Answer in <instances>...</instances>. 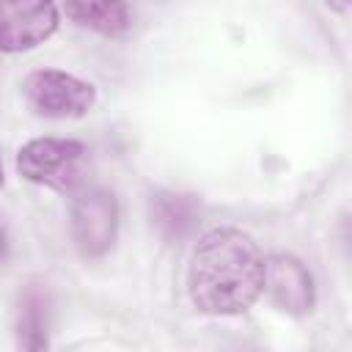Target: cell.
<instances>
[{"label":"cell","mask_w":352,"mask_h":352,"mask_svg":"<svg viewBox=\"0 0 352 352\" xmlns=\"http://www.w3.org/2000/svg\"><path fill=\"white\" fill-rule=\"evenodd\" d=\"M0 187H3V162H0Z\"/></svg>","instance_id":"obj_12"},{"label":"cell","mask_w":352,"mask_h":352,"mask_svg":"<svg viewBox=\"0 0 352 352\" xmlns=\"http://www.w3.org/2000/svg\"><path fill=\"white\" fill-rule=\"evenodd\" d=\"M66 16L102 36H121L129 28L126 0H66Z\"/></svg>","instance_id":"obj_8"},{"label":"cell","mask_w":352,"mask_h":352,"mask_svg":"<svg viewBox=\"0 0 352 352\" xmlns=\"http://www.w3.org/2000/svg\"><path fill=\"white\" fill-rule=\"evenodd\" d=\"M264 292V256L256 239L239 228L206 231L190 256L187 294L209 316L248 311Z\"/></svg>","instance_id":"obj_1"},{"label":"cell","mask_w":352,"mask_h":352,"mask_svg":"<svg viewBox=\"0 0 352 352\" xmlns=\"http://www.w3.org/2000/svg\"><path fill=\"white\" fill-rule=\"evenodd\" d=\"M8 256V236H6V231H3V226H0V261Z\"/></svg>","instance_id":"obj_11"},{"label":"cell","mask_w":352,"mask_h":352,"mask_svg":"<svg viewBox=\"0 0 352 352\" xmlns=\"http://www.w3.org/2000/svg\"><path fill=\"white\" fill-rule=\"evenodd\" d=\"M324 6L330 11H338V14H346L349 11V0H324Z\"/></svg>","instance_id":"obj_10"},{"label":"cell","mask_w":352,"mask_h":352,"mask_svg":"<svg viewBox=\"0 0 352 352\" xmlns=\"http://www.w3.org/2000/svg\"><path fill=\"white\" fill-rule=\"evenodd\" d=\"M22 94L28 107L41 116V118H80L85 116L94 102H96V91L91 82L60 72V69H36L25 77L22 82Z\"/></svg>","instance_id":"obj_3"},{"label":"cell","mask_w":352,"mask_h":352,"mask_svg":"<svg viewBox=\"0 0 352 352\" xmlns=\"http://www.w3.org/2000/svg\"><path fill=\"white\" fill-rule=\"evenodd\" d=\"M16 341L25 349L47 346V294L38 286L25 289L16 308Z\"/></svg>","instance_id":"obj_9"},{"label":"cell","mask_w":352,"mask_h":352,"mask_svg":"<svg viewBox=\"0 0 352 352\" xmlns=\"http://www.w3.org/2000/svg\"><path fill=\"white\" fill-rule=\"evenodd\" d=\"M264 289L270 292L272 302L292 316H305L316 305V289L308 267L289 253L264 258Z\"/></svg>","instance_id":"obj_6"},{"label":"cell","mask_w":352,"mask_h":352,"mask_svg":"<svg viewBox=\"0 0 352 352\" xmlns=\"http://www.w3.org/2000/svg\"><path fill=\"white\" fill-rule=\"evenodd\" d=\"M151 209V223L160 228V234L168 242L184 239L201 217V206L195 195H182V192H157L148 204Z\"/></svg>","instance_id":"obj_7"},{"label":"cell","mask_w":352,"mask_h":352,"mask_svg":"<svg viewBox=\"0 0 352 352\" xmlns=\"http://www.w3.org/2000/svg\"><path fill=\"white\" fill-rule=\"evenodd\" d=\"M72 242L82 258L104 256L118 236V201L104 187H91L74 195L69 212Z\"/></svg>","instance_id":"obj_4"},{"label":"cell","mask_w":352,"mask_h":352,"mask_svg":"<svg viewBox=\"0 0 352 352\" xmlns=\"http://www.w3.org/2000/svg\"><path fill=\"white\" fill-rule=\"evenodd\" d=\"M88 148L66 138H33L16 151V173L55 192H74L82 184Z\"/></svg>","instance_id":"obj_2"},{"label":"cell","mask_w":352,"mask_h":352,"mask_svg":"<svg viewBox=\"0 0 352 352\" xmlns=\"http://www.w3.org/2000/svg\"><path fill=\"white\" fill-rule=\"evenodd\" d=\"M58 28L55 0H0V52H28Z\"/></svg>","instance_id":"obj_5"}]
</instances>
